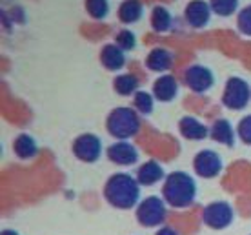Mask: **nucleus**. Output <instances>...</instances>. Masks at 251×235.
<instances>
[{
    "instance_id": "nucleus-16",
    "label": "nucleus",
    "mask_w": 251,
    "mask_h": 235,
    "mask_svg": "<svg viewBox=\"0 0 251 235\" xmlns=\"http://www.w3.org/2000/svg\"><path fill=\"white\" fill-rule=\"evenodd\" d=\"M162 179H166L164 177V168L157 160H148V162L138 166L137 181L140 186H155Z\"/></svg>"
},
{
    "instance_id": "nucleus-25",
    "label": "nucleus",
    "mask_w": 251,
    "mask_h": 235,
    "mask_svg": "<svg viewBox=\"0 0 251 235\" xmlns=\"http://www.w3.org/2000/svg\"><path fill=\"white\" fill-rule=\"evenodd\" d=\"M115 44L119 46L120 50L131 51L137 48V35H135L131 29L124 27V29H120V31L115 35Z\"/></svg>"
},
{
    "instance_id": "nucleus-14",
    "label": "nucleus",
    "mask_w": 251,
    "mask_h": 235,
    "mask_svg": "<svg viewBox=\"0 0 251 235\" xmlns=\"http://www.w3.org/2000/svg\"><path fill=\"white\" fill-rule=\"evenodd\" d=\"M178 130H180V135L188 140H204L206 137H209V128L191 115H186L178 121Z\"/></svg>"
},
{
    "instance_id": "nucleus-28",
    "label": "nucleus",
    "mask_w": 251,
    "mask_h": 235,
    "mask_svg": "<svg viewBox=\"0 0 251 235\" xmlns=\"http://www.w3.org/2000/svg\"><path fill=\"white\" fill-rule=\"evenodd\" d=\"M155 235H178V232H176V230H173L171 226H162V228L158 230Z\"/></svg>"
},
{
    "instance_id": "nucleus-8",
    "label": "nucleus",
    "mask_w": 251,
    "mask_h": 235,
    "mask_svg": "<svg viewBox=\"0 0 251 235\" xmlns=\"http://www.w3.org/2000/svg\"><path fill=\"white\" fill-rule=\"evenodd\" d=\"M184 82L193 93H206L213 88L215 84V75L213 71L209 70L207 66L202 64H191L188 70L184 71Z\"/></svg>"
},
{
    "instance_id": "nucleus-27",
    "label": "nucleus",
    "mask_w": 251,
    "mask_h": 235,
    "mask_svg": "<svg viewBox=\"0 0 251 235\" xmlns=\"http://www.w3.org/2000/svg\"><path fill=\"white\" fill-rule=\"evenodd\" d=\"M237 135H239V139L244 144L251 146V113L242 117L239 121V124H237Z\"/></svg>"
},
{
    "instance_id": "nucleus-11",
    "label": "nucleus",
    "mask_w": 251,
    "mask_h": 235,
    "mask_svg": "<svg viewBox=\"0 0 251 235\" xmlns=\"http://www.w3.org/2000/svg\"><path fill=\"white\" fill-rule=\"evenodd\" d=\"M106 153L107 159L119 166H131L138 160V150L129 140H115Z\"/></svg>"
},
{
    "instance_id": "nucleus-17",
    "label": "nucleus",
    "mask_w": 251,
    "mask_h": 235,
    "mask_svg": "<svg viewBox=\"0 0 251 235\" xmlns=\"http://www.w3.org/2000/svg\"><path fill=\"white\" fill-rule=\"evenodd\" d=\"M235 135H237V131H235L233 124L227 119H217L209 128V137L215 142L224 144L227 148H231L235 144Z\"/></svg>"
},
{
    "instance_id": "nucleus-24",
    "label": "nucleus",
    "mask_w": 251,
    "mask_h": 235,
    "mask_svg": "<svg viewBox=\"0 0 251 235\" xmlns=\"http://www.w3.org/2000/svg\"><path fill=\"white\" fill-rule=\"evenodd\" d=\"M84 7L95 20H104L109 15V0H84Z\"/></svg>"
},
{
    "instance_id": "nucleus-7",
    "label": "nucleus",
    "mask_w": 251,
    "mask_h": 235,
    "mask_svg": "<svg viewBox=\"0 0 251 235\" xmlns=\"http://www.w3.org/2000/svg\"><path fill=\"white\" fill-rule=\"evenodd\" d=\"M233 217H235V213H233L231 204L226 203V201H215V203H209L204 208L202 221L207 228L224 230L233 223Z\"/></svg>"
},
{
    "instance_id": "nucleus-21",
    "label": "nucleus",
    "mask_w": 251,
    "mask_h": 235,
    "mask_svg": "<svg viewBox=\"0 0 251 235\" xmlns=\"http://www.w3.org/2000/svg\"><path fill=\"white\" fill-rule=\"evenodd\" d=\"M138 86H140V80H138V77L133 75V73H122V75H117L113 78L115 93L120 97L135 95L138 91Z\"/></svg>"
},
{
    "instance_id": "nucleus-4",
    "label": "nucleus",
    "mask_w": 251,
    "mask_h": 235,
    "mask_svg": "<svg viewBox=\"0 0 251 235\" xmlns=\"http://www.w3.org/2000/svg\"><path fill=\"white\" fill-rule=\"evenodd\" d=\"M251 101V86L248 80L242 77H229L226 86H224V93H222V104L227 109L233 111H240L244 109Z\"/></svg>"
},
{
    "instance_id": "nucleus-29",
    "label": "nucleus",
    "mask_w": 251,
    "mask_h": 235,
    "mask_svg": "<svg viewBox=\"0 0 251 235\" xmlns=\"http://www.w3.org/2000/svg\"><path fill=\"white\" fill-rule=\"evenodd\" d=\"M0 235H20L17 230H11V228H6V230H2L0 232Z\"/></svg>"
},
{
    "instance_id": "nucleus-9",
    "label": "nucleus",
    "mask_w": 251,
    "mask_h": 235,
    "mask_svg": "<svg viewBox=\"0 0 251 235\" xmlns=\"http://www.w3.org/2000/svg\"><path fill=\"white\" fill-rule=\"evenodd\" d=\"M222 157L213 150H201L193 157V170L202 179H215L222 172Z\"/></svg>"
},
{
    "instance_id": "nucleus-3",
    "label": "nucleus",
    "mask_w": 251,
    "mask_h": 235,
    "mask_svg": "<svg viewBox=\"0 0 251 235\" xmlns=\"http://www.w3.org/2000/svg\"><path fill=\"white\" fill-rule=\"evenodd\" d=\"M106 130L117 140H129L140 131V115L135 108L119 106L107 115Z\"/></svg>"
},
{
    "instance_id": "nucleus-2",
    "label": "nucleus",
    "mask_w": 251,
    "mask_h": 235,
    "mask_svg": "<svg viewBox=\"0 0 251 235\" xmlns=\"http://www.w3.org/2000/svg\"><path fill=\"white\" fill-rule=\"evenodd\" d=\"M162 197L166 204L173 208H188L195 203L197 197V183L186 172H171L164 179Z\"/></svg>"
},
{
    "instance_id": "nucleus-20",
    "label": "nucleus",
    "mask_w": 251,
    "mask_h": 235,
    "mask_svg": "<svg viewBox=\"0 0 251 235\" xmlns=\"http://www.w3.org/2000/svg\"><path fill=\"white\" fill-rule=\"evenodd\" d=\"M150 24L153 27V31L157 33H166L171 29L173 26V15L166 6L158 4L151 9V17H150Z\"/></svg>"
},
{
    "instance_id": "nucleus-1",
    "label": "nucleus",
    "mask_w": 251,
    "mask_h": 235,
    "mask_svg": "<svg viewBox=\"0 0 251 235\" xmlns=\"http://www.w3.org/2000/svg\"><path fill=\"white\" fill-rule=\"evenodd\" d=\"M140 197V184L129 173H113L104 184V199L117 210H131Z\"/></svg>"
},
{
    "instance_id": "nucleus-23",
    "label": "nucleus",
    "mask_w": 251,
    "mask_h": 235,
    "mask_svg": "<svg viewBox=\"0 0 251 235\" xmlns=\"http://www.w3.org/2000/svg\"><path fill=\"white\" fill-rule=\"evenodd\" d=\"M209 6H211V11L219 17H231L239 11L240 0H207Z\"/></svg>"
},
{
    "instance_id": "nucleus-13",
    "label": "nucleus",
    "mask_w": 251,
    "mask_h": 235,
    "mask_svg": "<svg viewBox=\"0 0 251 235\" xmlns=\"http://www.w3.org/2000/svg\"><path fill=\"white\" fill-rule=\"evenodd\" d=\"M178 80H176V77L173 75H160L153 82V97H155V101L158 102H171L175 101L176 95H178Z\"/></svg>"
},
{
    "instance_id": "nucleus-10",
    "label": "nucleus",
    "mask_w": 251,
    "mask_h": 235,
    "mask_svg": "<svg viewBox=\"0 0 251 235\" xmlns=\"http://www.w3.org/2000/svg\"><path fill=\"white\" fill-rule=\"evenodd\" d=\"M211 15H213L211 6L206 0H189L184 7V19H186L189 27H193V29L206 27L211 20Z\"/></svg>"
},
{
    "instance_id": "nucleus-5",
    "label": "nucleus",
    "mask_w": 251,
    "mask_h": 235,
    "mask_svg": "<svg viewBox=\"0 0 251 235\" xmlns=\"http://www.w3.org/2000/svg\"><path fill=\"white\" fill-rule=\"evenodd\" d=\"M166 219V201L160 197H146L137 206V221L144 228H155L160 226Z\"/></svg>"
},
{
    "instance_id": "nucleus-22",
    "label": "nucleus",
    "mask_w": 251,
    "mask_h": 235,
    "mask_svg": "<svg viewBox=\"0 0 251 235\" xmlns=\"http://www.w3.org/2000/svg\"><path fill=\"white\" fill-rule=\"evenodd\" d=\"M133 108L137 109L138 115H150L155 109V97L150 91L138 89L137 93L133 95Z\"/></svg>"
},
{
    "instance_id": "nucleus-19",
    "label": "nucleus",
    "mask_w": 251,
    "mask_h": 235,
    "mask_svg": "<svg viewBox=\"0 0 251 235\" xmlns=\"http://www.w3.org/2000/svg\"><path fill=\"white\" fill-rule=\"evenodd\" d=\"M13 152L22 160L35 159L38 155V144L29 133H20L13 140Z\"/></svg>"
},
{
    "instance_id": "nucleus-18",
    "label": "nucleus",
    "mask_w": 251,
    "mask_h": 235,
    "mask_svg": "<svg viewBox=\"0 0 251 235\" xmlns=\"http://www.w3.org/2000/svg\"><path fill=\"white\" fill-rule=\"evenodd\" d=\"M117 17L122 24H137L144 17V4L140 0H122L117 11Z\"/></svg>"
},
{
    "instance_id": "nucleus-12",
    "label": "nucleus",
    "mask_w": 251,
    "mask_h": 235,
    "mask_svg": "<svg viewBox=\"0 0 251 235\" xmlns=\"http://www.w3.org/2000/svg\"><path fill=\"white\" fill-rule=\"evenodd\" d=\"M146 68L153 73H166L173 68L175 55L168 48H153L146 57Z\"/></svg>"
},
{
    "instance_id": "nucleus-6",
    "label": "nucleus",
    "mask_w": 251,
    "mask_h": 235,
    "mask_svg": "<svg viewBox=\"0 0 251 235\" xmlns=\"http://www.w3.org/2000/svg\"><path fill=\"white\" fill-rule=\"evenodd\" d=\"M71 152L76 159L82 162L93 164L100 159L102 155V140L100 137H97L95 133H82L78 135L73 144H71Z\"/></svg>"
},
{
    "instance_id": "nucleus-26",
    "label": "nucleus",
    "mask_w": 251,
    "mask_h": 235,
    "mask_svg": "<svg viewBox=\"0 0 251 235\" xmlns=\"http://www.w3.org/2000/svg\"><path fill=\"white\" fill-rule=\"evenodd\" d=\"M237 27L244 37H251V4L237 13Z\"/></svg>"
},
{
    "instance_id": "nucleus-15",
    "label": "nucleus",
    "mask_w": 251,
    "mask_h": 235,
    "mask_svg": "<svg viewBox=\"0 0 251 235\" xmlns=\"http://www.w3.org/2000/svg\"><path fill=\"white\" fill-rule=\"evenodd\" d=\"M100 64L107 71H119L126 66V51L111 42L100 50Z\"/></svg>"
}]
</instances>
